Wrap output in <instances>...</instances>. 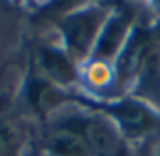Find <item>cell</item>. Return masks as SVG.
Here are the masks:
<instances>
[{
	"label": "cell",
	"mask_w": 160,
	"mask_h": 156,
	"mask_svg": "<svg viewBox=\"0 0 160 156\" xmlns=\"http://www.w3.org/2000/svg\"><path fill=\"white\" fill-rule=\"evenodd\" d=\"M62 104L83 105L108 117L126 143H139L151 135L160 134V111L132 94L98 96L89 92H73L72 89H60L57 94V109Z\"/></svg>",
	"instance_id": "1"
},
{
	"label": "cell",
	"mask_w": 160,
	"mask_h": 156,
	"mask_svg": "<svg viewBox=\"0 0 160 156\" xmlns=\"http://www.w3.org/2000/svg\"><path fill=\"white\" fill-rule=\"evenodd\" d=\"M111 10L113 6L108 4H85L81 8L70 10L57 21L62 49L73 58L75 64L89 62Z\"/></svg>",
	"instance_id": "2"
},
{
	"label": "cell",
	"mask_w": 160,
	"mask_h": 156,
	"mask_svg": "<svg viewBox=\"0 0 160 156\" xmlns=\"http://www.w3.org/2000/svg\"><path fill=\"white\" fill-rule=\"evenodd\" d=\"M152 53L154 47L151 32L145 27L134 25L124 47L121 49L119 56L111 66V87H109V90L113 92L111 96L130 94L143 66L147 64Z\"/></svg>",
	"instance_id": "3"
},
{
	"label": "cell",
	"mask_w": 160,
	"mask_h": 156,
	"mask_svg": "<svg viewBox=\"0 0 160 156\" xmlns=\"http://www.w3.org/2000/svg\"><path fill=\"white\" fill-rule=\"evenodd\" d=\"M134 17L132 12L126 8H115L111 10L98 40L96 45L91 53V58L87 66H96V68H108L111 70L115 58L119 56L121 49L124 47L132 28H134Z\"/></svg>",
	"instance_id": "4"
},
{
	"label": "cell",
	"mask_w": 160,
	"mask_h": 156,
	"mask_svg": "<svg viewBox=\"0 0 160 156\" xmlns=\"http://www.w3.org/2000/svg\"><path fill=\"white\" fill-rule=\"evenodd\" d=\"M77 64L73 58L60 47L45 45L38 51V70L43 81L68 90L77 81Z\"/></svg>",
	"instance_id": "5"
},
{
	"label": "cell",
	"mask_w": 160,
	"mask_h": 156,
	"mask_svg": "<svg viewBox=\"0 0 160 156\" xmlns=\"http://www.w3.org/2000/svg\"><path fill=\"white\" fill-rule=\"evenodd\" d=\"M23 147L25 141L19 128L0 109V156H21Z\"/></svg>",
	"instance_id": "6"
},
{
	"label": "cell",
	"mask_w": 160,
	"mask_h": 156,
	"mask_svg": "<svg viewBox=\"0 0 160 156\" xmlns=\"http://www.w3.org/2000/svg\"><path fill=\"white\" fill-rule=\"evenodd\" d=\"M154 156H160V145L156 147V150H154Z\"/></svg>",
	"instance_id": "7"
}]
</instances>
